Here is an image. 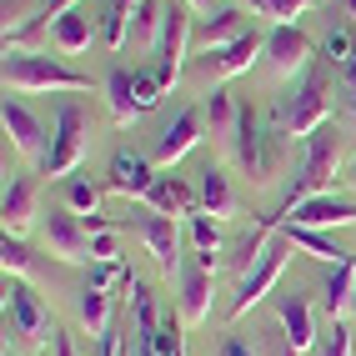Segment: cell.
<instances>
[{"label":"cell","mask_w":356,"mask_h":356,"mask_svg":"<svg viewBox=\"0 0 356 356\" xmlns=\"http://www.w3.org/2000/svg\"><path fill=\"white\" fill-rule=\"evenodd\" d=\"M266 60L276 76H296V70L312 65V40H306L301 26H271L266 35Z\"/></svg>","instance_id":"cell-14"},{"label":"cell","mask_w":356,"mask_h":356,"mask_svg":"<svg viewBox=\"0 0 356 356\" xmlns=\"http://www.w3.org/2000/svg\"><path fill=\"white\" fill-rule=\"evenodd\" d=\"M51 40H56L60 56H81V51H90V40H96V26H90V15L70 10V15H60L51 26Z\"/></svg>","instance_id":"cell-24"},{"label":"cell","mask_w":356,"mask_h":356,"mask_svg":"<svg viewBox=\"0 0 356 356\" xmlns=\"http://www.w3.org/2000/svg\"><path fill=\"white\" fill-rule=\"evenodd\" d=\"M276 316L281 331H286V356H306L316 346V326H312V301L301 291H281L276 296Z\"/></svg>","instance_id":"cell-13"},{"label":"cell","mask_w":356,"mask_h":356,"mask_svg":"<svg viewBox=\"0 0 356 356\" xmlns=\"http://www.w3.org/2000/svg\"><path fill=\"white\" fill-rule=\"evenodd\" d=\"M65 206L76 211V216H96V211H101V186L90 181V176H70V186H65Z\"/></svg>","instance_id":"cell-28"},{"label":"cell","mask_w":356,"mask_h":356,"mask_svg":"<svg viewBox=\"0 0 356 356\" xmlns=\"http://www.w3.org/2000/svg\"><path fill=\"white\" fill-rule=\"evenodd\" d=\"M106 106H111V121L115 126H131L136 115H140V106H136V70L115 65L111 76H106Z\"/></svg>","instance_id":"cell-22"},{"label":"cell","mask_w":356,"mask_h":356,"mask_svg":"<svg viewBox=\"0 0 356 356\" xmlns=\"http://www.w3.org/2000/svg\"><path fill=\"white\" fill-rule=\"evenodd\" d=\"M351 291H356V266H331L326 286H321V306H326L331 321H341V316L351 312V301H356Z\"/></svg>","instance_id":"cell-25"},{"label":"cell","mask_w":356,"mask_h":356,"mask_svg":"<svg viewBox=\"0 0 356 356\" xmlns=\"http://www.w3.org/2000/svg\"><path fill=\"white\" fill-rule=\"evenodd\" d=\"M337 165H341V136H337V126L326 121L316 136H306V161H301V171H296V181H291L286 201H281V211H276V216H266V221L281 226V216H286L291 206H301V201H312V196L331 191V176H337Z\"/></svg>","instance_id":"cell-1"},{"label":"cell","mask_w":356,"mask_h":356,"mask_svg":"<svg viewBox=\"0 0 356 356\" xmlns=\"http://www.w3.org/2000/svg\"><path fill=\"white\" fill-rule=\"evenodd\" d=\"M346 15H351V26H356V0H346Z\"/></svg>","instance_id":"cell-47"},{"label":"cell","mask_w":356,"mask_h":356,"mask_svg":"<svg viewBox=\"0 0 356 356\" xmlns=\"http://www.w3.org/2000/svg\"><path fill=\"white\" fill-rule=\"evenodd\" d=\"M161 81H156V70H136V106H140V115H146L156 101H161Z\"/></svg>","instance_id":"cell-37"},{"label":"cell","mask_w":356,"mask_h":356,"mask_svg":"<svg viewBox=\"0 0 356 356\" xmlns=\"http://www.w3.org/2000/svg\"><path fill=\"white\" fill-rule=\"evenodd\" d=\"M51 356H81V351H76V341H70L60 326H51Z\"/></svg>","instance_id":"cell-40"},{"label":"cell","mask_w":356,"mask_h":356,"mask_svg":"<svg viewBox=\"0 0 356 356\" xmlns=\"http://www.w3.org/2000/svg\"><path fill=\"white\" fill-rule=\"evenodd\" d=\"M286 261H291V241H286V236H281V241H271L266 251H261V261H256V266L241 276V291H236V301H231V316H236V321H241L256 301H266V291L281 281V271H286Z\"/></svg>","instance_id":"cell-6"},{"label":"cell","mask_w":356,"mask_h":356,"mask_svg":"<svg viewBox=\"0 0 356 356\" xmlns=\"http://www.w3.org/2000/svg\"><path fill=\"white\" fill-rule=\"evenodd\" d=\"M6 90H90V76L60 65L56 56H31V51H6Z\"/></svg>","instance_id":"cell-3"},{"label":"cell","mask_w":356,"mask_h":356,"mask_svg":"<svg viewBox=\"0 0 356 356\" xmlns=\"http://www.w3.org/2000/svg\"><path fill=\"white\" fill-rule=\"evenodd\" d=\"M321 356H351V331L341 321H331V331L321 337Z\"/></svg>","instance_id":"cell-38"},{"label":"cell","mask_w":356,"mask_h":356,"mask_svg":"<svg viewBox=\"0 0 356 356\" xmlns=\"http://www.w3.org/2000/svg\"><path fill=\"white\" fill-rule=\"evenodd\" d=\"M45 241H51V256L70 261V266L96 261V256H90V231H86V221L70 206H56L51 216H45Z\"/></svg>","instance_id":"cell-9"},{"label":"cell","mask_w":356,"mask_h":356,"mask_svg":"<svg viewBox=\"0 0 356 356\" xmlns=\"http://www.w3.org/2000/svg\"><path fill=\"white\" fill-rule=\"evenodd\" d=\"M0 266H6V276H26L31 271V246L20 236H6L0 241Z\"/></svg>","instance_id":"cell-34"},{"label":"cell","mask_w":356,"mask_h":356,"mask_svg":"<svg viewBox=\"0 0 356 356\" xmlns=\"http://www.w3.org/2000/svg\"><path fill=\"white\" fill-rule=\"evenodd\" d=\"M251 6L266 15V20H276V26H296V15L312 10L316 0H251Z\"/></svg>","instance_id":"cell-32"},{"label":"cell","mask_w":356,"mask_h":356,"mask_svg":"<svg viewBox=\"0 0 356 356\" xmlns=\"http://www.w3.org/2000/svg\"><path fill=\"white\" fill-rule=\"evenodd\" d=\"M346 186H351V191H356V161L346 165Z\"/></svg>","instance_id":"cell-45"},{"label":"cell","mask_w":356,"mask_h":356,"mask_svg":"<svg viewBox=\"0 0 356 356\" xmlns=\"http://www.w3.org/2000/svg\"><path fill=\"white\" fill-rule=\"evenodd\" d=\"M126 35H131V15H126L121 6H106V15H101V40H106V51H121Z\"/></svg>","instance_id":"cell-33"},{"label":"cell","mask_w":356,"mask_h":356,"mask_svg":"<svg viewBox=\"0 0 356 356\" xmlns=\"http://www.w3.org/2000/svg\"><path fill=\"white\" fill-rule=\"evenodd\" d=\"M346 96H351V106H356V60L346 65Z\"/></svg>","instance_id":"cell-43"},{"label":"cell","mask_w":356,"mask_h":356,"mask_svg":"<svg viewBox=\"0 0 356 356\" xmlns=\"http://www.w3.org/2000/svg\"><path fill=\"white\" fill-rule=\"evenodd\" d=\"M206 115H211V131L231 136V131H236V115H241V101H236L231 90H211V101H206Z\"/></svg>","instance_id":"cell-30"},{"label":"cell","mask_w":356,"mask_h":356,"mask_svg":"<svg viewBox=\"0 0 356 356\" xmlns=\"http://www.w3.org/2000/svg\"><path fill=\"white\" fill-rule=\"evenodd\" d=\"M131 356H156V331H140V326H136V341H131Z\"/></svg>","instance_id":"cell-41"},{"label":"cell","mask_w":356,"mask_h":356,"mask_svg":"<svg viewBox=\"0 0 356 356\" xmlns=\"http://www.w3.org/2000/svg\"><path fill=\"white\" fill-rule=\"evenodd\" d=\"M261 51H266V35H261V31H246L241 40H231V45H221V51H206L201 56V70H206V76H241V70H251V60L261 56Z\"/></svg>","instance_id":"cell-16"},{"label":"cell","mask_w":356,"mask_h":356,"mask_svg":"<svg viewBox=\"0 0 356 356\" xmlns=\"http://www.w3.org/2000/svg\"><path fill=\"white\" fill-rule=\"evenodd\" d=\"M321 51H326V60H331V65H351V60H356V40H351V31H346V26H337V31H326Z\"/></svg>","instance_id":"cell-35"},{"label":"cell","mask_w":356,"mask_h":356,"mask_svg":"<svg viewBox=\"0 0 356 356\" xmlns=\"http://www.w3.org/2000/svg\"><path fill=\"white\" fill-rule=\"evenodd\" d=\"M236 156H241V165L251 171L256 186H266L276 181V151H271V136H261V121H256V111L241 101V115H236Z\"/></svg>","instance_id":"cell-7"},{"label":"cell","mask_w":356,"mask_h":356,"mask_svg":"<svg viewBox=\"0 0 356 356\" xmlns=\"http://www.w3.org/2000/svg\"><path fill=\"white\" fill-rule=\"evenodd\" d=\"M216 356H256V351H251V346H246V341H241V337H226V341H221V351H216Z\"/></svg>","instance_id":"cell-42"},{"label":"cell","mask_w":356,"mask_h":356,"mask_svg":"<svg viewBox=\"0 0 356 356\" xmlns=\"http://www.w3.org/2000/svg\"><path fill=\"white\" fill-rule=\"evenodd\" d=\"M151 186H156V161H151V156H136V151H115V156H111L106 191L131 196V201H146Z\"/></svg>","instance_id":"cell-11"},{"label":"cell","mask_w":356,"mask_h":356,"mask_svg":"<svg viewBox=\"0 0 356 356\" xmlns=\"http://www.w3.org/2000/svg\"><path fill=\"white\" fill-rule=\"evenodd\" d=\"M176 276H181V296H176L181 301V321L186 326H201L211 316V276H216V271H206L201 261L191 256V261H181Z\"/></svg>","instance_id":"cell-15"},{"label":"cell","mask_w":356,"mask_h":356,"mask_svg":"<svg viewBox=\"0 0 356 356\" xmlns=\"http://www.w3.org/2000/svg\"><path fill=\"white\" fill-rule=\"evenodd\" d=\"M186 226H191V241H196V251H206V256H221V221H211L206 211H196V216H186Z\"/></svg>","instance_id":"cell-31"},{"label":"cell","mask_w":356,"mask_h":356,"mask_svg":"<svg viewBox=\"0 0 356 356\" xmlns=\"http://www.w3.org/2000/svg\"><path fill=\"white\" fill-rule=\"evenodd\" d=\"M181 316L165 306L161 312V321H156V356H186V337H181Z\"/></svg>","instance_id":"cell-29"},{"label":"cell","mask_w":356,"mask_h":356,"mask_svg":"<svg viewBox=\"0 0 356 356\" xmlns=\"http://www.w3.org/2000/svg\"><path fill=\"white\" fill-rule=\"evenodd\" d=\"M246 35V20H241V10H216V15H211L206 20V26H201V56L206 51H221V45H231V40H241Z\"/></svg>","instance_id":"cell-26"},{"label":"cell","mask_w":356,"mask_h":356,"mask_svg":"<svg viewBox=\"0 0 356 356\" xmlns=\"http://www.w3.org/2000/svg\"><path fill=\"white\" fill-rule=\"evenodd\" d=\"M136 236L146 241V251L156 256L161 271H181V236H176V216H161V211H151V216H136Z\"/></svg>","instance_id":"cell-12"},{"label":"cell","mask_w":356,"mask_h":356,"mask_svg":"<svg viewBox=\"0 0 356 356\" xmlns=\"http://www.w3.org/2000/svg\"><path fill=\"white\" fill-rule=\"evenodd\" d=\"M196 140H201V111H196V106H186V111L176 115V121L165 126V136L156 140V156H151V161H156V171H165V165H176V161H181L186 151L196 146Z\"/></svg>","instance_id":"cell-17"},{"label":"cell","mask_w":356,"mask_h":356,"mask_svg":"<svg viewBox=\"0 0 356 356\" xmlns=\"http://www.w3.org/2000/svg\"><path fill=\"white\" fill-rule=\"evenodd\" d=\"M90 256H96V261H121V256H115V231H96V236H90Z\"/></svg>","instance_id":"cell-39"},{"label":"cell","mask_w":356,"mask_h":356,"mask_svg":"<svg viewBox=\"0 0 356 356\" xmlns=\"http://www.w3.org/2000/svg\"><path fill=\"white\" fill-rule=\"evenodd\" d=\"M0 121H6V136H10V146H15L20 156H45V126H40L20 101L6 96V106H0Z\"/></svg>","instance_id":"cell-18"},{"label":"cell","mask_w":356,"mask_h":356,"mask_svg":"<svg viewBox=\"0 0 356 356\" xmlns=\"http://www.w3.org/2000/svg\"><path fill=\"white\" fill-rule=\"evenodd\" d=\"M131 35H136V40L161 35V6H156V0H140V6L131 10Z\"/></svg>","instance_id":"cell-36"},{"label":"cell","mask_w":356,"mask_h":356,"mask_svg":"<svg viewBox=\"0 0 356 356\" xmlns=\"http://www.w3.org/2000/svg\"><path fill=\"white\" fill-rule=\"evenodd\" d=\"M31 216H35V186H31V176H6V196H0L6 236H26Z\"/></svg>","instance_id":"cell-19"},{"label":"cell","mask_w":356,"mask_h":356,"mask_svg":"<svg viewBox=\"0 0 356 356\" xmlns=\"http://www.w3.org/2000/svg\"><path fill=\"white\" fill-rule=\"evenodd\" d=\"M281 226H312V231H331V226H356V196H312V201H301L291 206L286 216H281Z\"/></svg>","instance_id":"cell-8"},{"label":"cell","mask_w":356,"mask_h":356,"mask_svg":"<svg viewBox=\"0 0 356 356\" xmlns=\"http://www.w3.org/2000/svg\"><path fill=\"white\" fill-rule=\"evenodd\" d=\"M6 316H10V326H15V337L45 341V331H51V316H45L40 296H35L20 276H6Z\"/></svg>","instance_id":"cell-10"},{"label":"cell","mask_w":356,"mask_h":356,"mask_svg":"<svg viewBox=\"0 0 356 356\" xmlns=\"http://www.w3.org/2000/svg\"><path fill=\"white\" fill-rule=\"evenodd\" d=\"M111 6H121V10H126V15H131V10H136V6H140V0H111Z\"/></svg>","instance_id":"cell-44"},{"label":"cell","mask_w":356,"mask_h":356,"mask_svg":"<svg viewBox=\"0 0 356 356\" xmlns=\"http://www.w3.org/2000/svg\"><path fill=\"white\" fill-rule=\"evenodd\" d=\"M201 211L211 221L236 216V196H231V181H226L221 165H206V171H201Z\"/></svg>","instance_id":"cell-23"},{"label":"cell","mask_w":356,"mask_h":356,"mask_svg":"<svg viewBox=\"0 0 356 356\" xmlns=\"http://www.w3.org/2000/svg\"><path fill=\"white\" fill-rule=\"evenodd\" d=\"M191 6L186 0H165L161 6V35H156V81L171 90L181 81V60H186V45H191Z\"/></svg>","instance_id":"cell-4"},{"label":"cell","mask_w":356,"mask_h":356,"mask_svg":"<svg viewBox=\"0 0 356 356\" xmlns=\"http://www.w3.org/2000/svg\"><path fill=\"white\" fill-rule=\"evenodd\" d=\"M76 312H81V326L90 331V337H106V331H111V296H106V291L86 286V291L76 296Z\"/></svg>","instance_id":"cell-27"},{"label":"cell","mask_w":356,"mask_h":356,"mask_svg":"<svg viewBox=\"0 0 356 356\" xmlns=\"http://www.w3.org/2000/svg\"><path fill=\"white\" fill-rule=\"evenodd\" d=\"M86 156V106L81 101H60L56 106V136L40 156V171L45 176H70Z\"/></svg>","instance_id":"cell-5"},{"label":"cell","mask_w":356,"mask_h":356,"mask_svg":"<svg viewBox=\"0 0 356 356\" xmlns=\"http://www.w3.org/2000/svg\"><path fill=\"white\" fill-rule=\"evenodd\" d=\"M286 241L296 246V251H306V256H316V261H326V266H356V256L346 251V246H337L326 231H312V226H276Z\"/></svg>","instance_id":"cell-20"},{"label":"cell","mask_w":356,"mask_h":356,"mask_svg":"<svg viewBox=\"0 0 356 356\" xmlns=\"http://www.w3.org/2000/svg\"><path fill=\"white\" fill-rule=\"evenodd\" d=\"M146 206L161 211V216H196V196H191V186H186L181 176H156Z\"/></svg>","instance_id":"cell-21"},{"label":"cell","mask_w":356,"mask_h":356,"mask_svg":"<svg viewBox=\"0 0 356 356\" xmlns=\"http://www.w3.org/2000/svg\"><path fill=\"white\" fill-rule=\"evenodd\" d=\"M186 6H191V10H211V0H186Z\"/></svg>","instance_id":"cell-46"},{"label":"cell","mask_w":356,"mask_h":356,"mask_svg":"<svg viewBox=\"0 0 356 356\" xmlns=\"http://www.w3.org/2000/svg\"><path fill=\"white\" fill-rule=\"evenodd\" d=\"M276 121H281V131L286 136H316L326 121H331V96H326V76L316 65H306L301 70V81H296V90H286V101L276 106Z\"/></svg>","instance_id":"cell-2"}]
</instances>
